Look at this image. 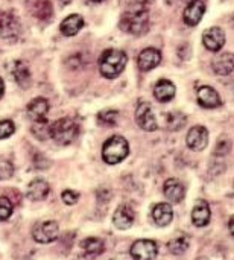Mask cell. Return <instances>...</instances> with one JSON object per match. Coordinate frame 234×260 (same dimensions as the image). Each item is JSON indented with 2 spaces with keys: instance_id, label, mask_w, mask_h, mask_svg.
<instances>
[{
  "instance_id": "44dd1931",
  "label": "cell",
  "mask_w": 234,
  "mask_h": 260,
  "mask_svg": "<svg viewBox=\"0 0 234 260\" xmlns=\"http://www.w3.org/2000/svg\"><path fill=\"white\" fill-rule=\"evenodd\" d=\"M84 27V18L78 14L69 15L67 18H64V21L61 23L59 29L65 37H73L76 35L81 29Z\"/></svg>"
},
{
  "instance_id": "1f68e13d",
  "label": "cell",
  "mask_w": 234,
  "mask_h": 260,
  "mask_svg": "<svg viewBox=\"0 0 234 260\" xmlns=\"http://www.w3.org/2000/svg\"><path fill=\"white\" fill-rule=\"evenodd\" d=\"M61 198H62V201L67 206H73V204H76V201L79 198V193L78 192H73V190H64L62 195H61Z\"/></svg>"
},
{
  "instance_id": "2e32d148",
  "label": "cell",
  "mask_w": 234,
  "mask_h": 260,
  "mask_svg": "<svg viewBox=\"0 0 234 260\" xmlns=\"http://www.w3.org/2000/svg\"><path fill=\"white\" fill-rule=\"evenodd\" d=\"M210 218H212L210 206L207 204V201L199 200L192 210V222L196 227H206L210 222Z\"/></svg>"
},
{
  "instance_id": "6da1fadb",
  "label": "cell",
  "mask_w": 234,
  "mask_h": 260,
  "mask_svg": "<svg viewBox=\"0 0 234 260\" xmlns=\"http://www.w3.org/2000/svg\"><path fill=\"white\" fill-rule=\"evenodd\" d=\"M120 27L132 35H142L149 27V14L143 5H136L128 9L120 20Z\"/></svg>"
},
{
  "instance_id": "7402d4cb",
  "label": "cell",
  "mask_w": 234,
  "mask_h": 260,
  "mask_svg": "<svg viewBox=\"0 0 234 260\" xmlns=\"http://www.w3.org/2000/svg\"><path fill=\"white\" fill-rule=\"evenodd\" d=\"M213 70L221 76H228L233 73V53H221L213 59Z\"/></svg>"
},
{
  "instance_id": "5b68a950",
  "label": "cell",
  "mask_w": 234,
  "mask_h": 260,
  "mask_svg": "<svg viewBox=\"0 0 234 260\" xmlns=\"http://www.w3.org/2000/svg\"><path fill=\"white\" fill-rule=\"evenodd\" d=\"M59 236V227L55 221H43L37 222L32 227V238L38 244H50L55 242Z\"/></svg>"
},
{
  "instance_id": "ba28073f",
  "label": "cell",
  "mask_w": 234,
  "mask_h": 260,
  "mask_svg": "<svg viewBox=\"0 0 234 260\" xmlns=\"http://www.w3.org/2000/svg\"><path fill=\"white\" fill-rule=\"evenodd\" d=\"M136 120L139 126L145 131H155L158 128V123L155 120V116L152 113V108L148 102H140L137 110H136Z\"/></svg>"
},
{
  "instance_id": "4fadbf2b",
  "label": "cell",
  "mask_w": 234,
  "mask_h": 260,
  "mask_svg": "<svg viewBox=\"0 0 234 260\" xmlns=\"http://www.w3.org/2000/svg\"><path fill=\"white\" fill-rule=\"evenodd\" d=\"M139 67L140 70L143 72H149L152 69H155L160 62H161V53L160 50L154 49V47H149V49H145L140 55H139Z\"/></svg>"
},
{
  "instance_id": "9a60e30c",
  "label": "cell",
  "mask_w": 234,
  "mask_h": 260,
  "mask_svg": "<svg viewBox=\"0 0 234 260\" xmlns=\"http://www.w3.org/2000/svg\"><path fill=\"white\" fill-rule=\"evenodd\" d=\"M113 224L119 230H128L134 224V212L128 206H120L113 215Z\"/></svg>"
},
{
  "instance_id": "9c48e42d",
  "label": "cell",
  "mask_w": 234,
  "mask_h": 260,
  "mask_svg": "<svg viewBox=\"0 0 234 260\" xmlns=\"http://www.w3.org/2000/svg\"><path fill=\"white\" fill-rule=\"evenodd\" d=\"M187 146L193 151H203L207 143H209V131L207 128L198 125V126H193L189 134H187Z\"/></svg>"
},
{
  "instance_id": "52a82bcc",
  "label": "cell",
  "mask_w": 234,
  "mask_h": 260,
  "mask_svg": "<svg viewBox=\"0 0 234 260\" xmlns=\"http://www.w3.org/2000/svg\"><path fill=\"white\" fill-rule=\"evenodd\" d=\"M20 34V23L12 12H0V37L9 41L17 40Z\"/></svg>"
},
{
  "instance_id": "7a4b0ae2",
  "label": "cell",
  "mask_w": 234,
  "mask_h": 260,
  "mask_svg": "<svg viewBox=\"0 0 234 260\" xmlns=\"http://www.w3.org/2000/svg\"><path fill=\"white\" fill-rule=\"evenodd\" d=\"M126 53L117 49H108L102 53L101 59H99V70L102 73V76L113 79L116 76H119L125 66H126Z\"/></svg>"
},
{
  "instance_id": "4dcf8cb0",
  "label": "cell",
  "mask_w": 234,
  "mask_h": 260,
  "mask_svg": "<svg viewBox=\"0 0 234 260\" xmlns=\"http://www.w3.org/2000/svg\"><path fill=\"white\" fill-rule=\"evenodd\" d=\"M15 133V125L11 120H2L0 122V139H8Z\"/></svg>"
},
{
  "instance_id": "836d02e7",
  "label": "cell",
  "mask_w": 234,
  "mask_h": 260,
  "mask_svg": "<svg viewBox=\"0 0 234 260\" xmlns=\"http://www.w3.org/2000/svg\"><path fill=\"white\" fill-rule=\"evenodd\" d=\"M228 227H230V230H231V233H233V218L230 219V225H228Z\"/></svg>"
},
{
  "instance_id": "e0dca14e",
  "label": "cell",
  "mask_w": 234,
  "mask_h": 260,
  "mask_svg": "<svg viewBox=\"0 0 234 260\" xmlns=\"http://www.w3.org/2000/svg\"><path fill=\"white\" fill-rule=\"evenodd\" d=\"M196 98H198V102L199 105L206 107V108H216L221 105V96L219 93L212 88V87H201L196 93Z\"/></svg>"
},
{
  "instance_id": "8d00e7d4",
  "label": "cell",
  "mask_w": 234,
  "mask_h": 260,
  "mask_svg": "<svg viewBox=\"0 0 234 260\" xmlns=\"http://www.w3.org/2000/svg\"><path fill=\"white\" fill-rule=\"evenodd\" d=\"M190 2H192V0H190Z\"/></svg>"
},
{
  "instance_id": "8992f818",
  "label": "cell",
  "mask_w": 234,
  "mask_h": 260,
  "mask_svg": "<svg viewBox=\"0 0 234 260\" xmlns=\"http://www.w3.org/2000/svg\"><path fill=\"white\" fill-rule=\"evenodd\" d=\"M129 254L134 260H154L158 256V245L151 239H139L132 244Z\"/></svg>"
},
{
  "instance_id": "d4e9b609",
  "label": "cell",
  "mask_w": 234,
  "mask_h": 260,
  "mask_svg": "<svg viewBox=\"0 0 234 260\" xmlns=\"http://www.w3.org/2000/svg\"><path fill=\"white\" fill-rule=\"evenodd\" d=\"M81 248L91 256L101 254L104 251V242L97 238H87L81 242Z\"/></svg>"
},
{
  "instance_id": "3957f363",
  "label": "cell",
  "mask_w": 234,
  "mask_h": 260,
  "mask_svg": "<svg viewBox=\"0 0 234 260\" xmlns=\"http://www.w3.org/2000/svg\"><path fill=\"white\" fill-rule=\"evenodd\" d=\"M78 134H79L78 125L69 117L59 119V120L53 122L49 126V136L58 145H70V143H73L75 139L78 137Z\"/></svg>"
},
{
  "instance_id": "5bb4252c",
  "label": "cell",
  "mask_w": 234,
  "mask_h": 260,
  "mask_svg": "<svg viewBox=\"0 0 234 260\" xmlns=\"http://www.w3.org/2000/svg\"><path fill=\"white\" fill-rule=\"evenodd\" d=\"M163 192L171 203H181L186 195V189L183 183L177 178H169L163 186Z\"/></svg>"
},
{
  "instance_id": "277c9868",
  "label": "cell",
  "mask_w": 234,
  "mask_h": 260,
  "mask_svg": "<svg viewBox=\"0 0 234 260\" xmlns=\"http://www.w3.org/2000/svg\"><path fill=\"white\" fill-rule=\"evenodd\" d=\"M129 154V145L122 136H113L104 143L102 158L108 165H117L123 161Z\"/></svg>"
},
{
  "instance_id": "ffe728a7",
  "label": "cell",
  "mask_w": 234,
  "mask_h": 260,
  "mask_svg": "<svg viewBox=\"0 0 234 260\" xmlns=\"http://www.w3.org/2000/svg\"><path fill=\"white\" fill-rule=\"evenodd\" d=\"M50 192V186L44 180H34L27 186V198L32 201H43Z\"/></svg>"
},
{
  "instance_id": "4316f807",
  "label": "cell",
  "mask_w": 234,
  "mask_h": 260,
  "mask_svg": "<svg viewBox=\"0 0 234 260\" xmlns=\"http://www.w3.org/2000/svg\"><path fill=\"white\" fill-rule=\"evenodd\" d=\"M166 122H168V128L171 131H178V129H181L187 123V117L183 113L175 111V113H169L168 114Z\"/></svg>"
},
{
  "instance_id": "30bf717a",
  "label": "cell",
  "mask_w": 234,
  "mask_h": 260,
  "mask_svg": "<svg viewBox=\"0 0 234 260\" xmlns=\"http://www.w3.org/2000/svg\"><path fill=\"white\" fill-rule=\"evenodd\" d=\"M204 46L212 52H219L225 44V34L221 27H210L203 35Z\"/></svg>"
},
{
  "instance_id": "603a6c76",
  "label": "cell",
  "mask_w": 234,
  "mask_h": 260,
  "mask_svg": "<svg viewBox=\"0 0 234 260\" xmlns=\"http://www.w3.org/2000/svg\"><path fill=\"white\" fill-rule=\"evenodd\" d=\"M12 76L21 88H27L30 85V73H29V69L24 62H21V61L14 62Z\"/></svg>"
},
{
  "instance_id": "ac0fdd59",
  "label": "cell",
  "mask_w": 234,
  "mask_h": 260,
  "mask_svg": "<svg viewBox=\"0 0 234 260\" xmlns=\"http://www.w3.org/2000/svg\"><path fill=\"white\" fill-rule=\"evenodd\" d=\"M152 218L158 227H166L172 222L174 219V210L171 204L168 203H160L152 209Z\"/></svg>"
},
{
  "instance_id": "e575fe53",
  "label": "cell",
  "mask_w": 234,
  "mask_h": 260,
  "mask_svg": "<svg viewBox=\"0 0 234 260\" xmlns=\"http://www.w3.org/2000/svg\"><path fill=\"white\" fill-rule=\"evenodd\" d=\"M90 2H93V3H99V2H104V0H90Z\"/></svg>"
},
{
  "instance_id": "d6a6232c",
  "label": "cell",
  "mask_w": 234,
  "mask_h": 260,
  "mask_svg": "<svg viewBox=\"0 0 234 260\" xmlns=\"http://www.w3.org/2000/svg\"><path fill=\"white\" fill-rule=\"evenodd\" d=\"M3 94H5V82H3V79L0 78V99L3 98Z\"/></svg>"
},
{
  "instance_id": "f1b7e54d",
  "label": "cell",
  "mask_w": 234,
  "mask_h": 260,
  "mask_svg": "<svg viewBox=\"0 0 234 260\" xmlns=\"http://www.w3.org/2000/svg\"><path fill=\"white\" fill-rule=\"evenodd\" d=\"M14 212L12 203L6 197H0V221H6Z\"/></svg>"
},
{
  "instance_id": "484cf974",
  "label": "cell",
  "mask_w": 234,
  "mask_h": 260,
  "mask_svg": "<svg viewBox=\"0 0 234 260\" xmlns=\"http://www.w3.org/2000/svg\"><path fill=\"white\" fill-rule=\"evenodd\" d=\"M32 12L35 17L41 20H47L52 17V5L49 0H37L35 5L32 6Z\"/></svg>"
},
{
  "instance_id": "7c38bea8",
  "label": "cell",
  "mask_w": 234,
  "mask_h": 260,
  "mask_svg": "<svg viewBox=\"0 0 234 260\" xmlns=\"http://www.w3.org/2000/svg\"><path fill=\"white\" fill-rule=\"evenodd\" d=\"M204 12H206V5H204V2H201V0H192V2L187 5V8L184 9L183 18H184L186 24H189V26H196V24L201 21Z\"/></svg>"
},
{
  "instance_id": "cb8c5ba5",
  "label": "cell",
  "mask_w": 234,
  "mask_h": 260,
  "mask_svg": "<svg viewBox=\"0 0 234 260\" xmlns=\"http://www.w3.org/2000/svg\"><path fill=\"white\" fill-rule=\"evenodd\" d=\"M189 244H190V242H189V238H187L186 235H180V236L174 238V239L168 244V248H169V251H171L172 254L180 256V254H183V253L187 251Z\"/></svg>"
},
{
  "instance_id": "d6986e66",
  "label": "cell",
  "mask_w": 234,
  "mask_h": 260,
  "mask_svg": "<svg viewBox=\"0 0 234 260\" xmlns=\"http://www.w3.org/2000/svg\"><path fill=\"white\" fill-rule=\"evenodd\" d=\"M175 93H177L175 85L168 79L158 81L154 87V96L158 102H169L171 99L175 98Z\"/></svg>"
},
{
  "instance_id": "d590c367",
  "label": "cell",
  "mask_w": 234,
  "mask_h": 260,
  "mask_svg": "<svg viewBox=\"0 0 234 260\" xmlns=\"http://www.w3.org/2000/svg\"><path fill=\"white\" fill-rule=\"evenodd\" d=\"M198 260H209V259H206V257H201V259H198Z\"/></svg>"
},
{
  "instance_id": "8fae6325",
  "label": "cell",
  "mask_w": 234,
  "mask_h": 260,
  "mask_svg": "<svg viewBox=\"0 0 234 260\" xmlns=\"http://www.w3.org/2000/svg\"><path fill=\"white\" fill-rule=\"evenodd\" d=\"M49 102L44 98L32 99L27 105V116L34 122H44L49 113Z\"/></svg>"
},
{
  "instance_id": "f546056e",
  "label": "cell",
  "mask_w": 234,
  "mask_h": 260,
  "mask_svg": "<svg viewBox=\"0 0 234 260\" xmlns=\"http://www.w3.org/2000/svg\"><path fill=\"white\" fill-rule=\"evenodd\" d=\"M14 174V166L9 160L0 158V180H6Z\"/></svg>"
},
{
  "instance_id": "83f0119b",
  "label": "cell",
  "mask_w": 234,
  "mask_h": 260,
  "mask_svg": "<svg viewBox=\"0 0 234 260\" xmlns=\"http://www.w3.org/2000/svg\"><path fill=\"white\" fill-rule=\"evenodd\" d=\"M117 119H119V113L116 110H105V111H101L97 114V122L104 126H113L117 123Z\"/></svg>"
}]
</instances>
